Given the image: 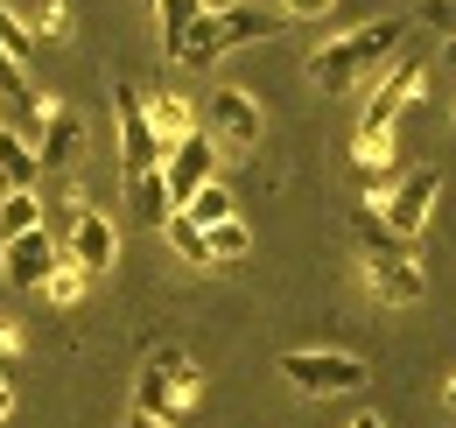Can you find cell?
Masks as SVG:
<instances>
[{
  "instance_id": "cell-5",
  "label": "cell",
  "mask_w": 456,
  "mask_h": 428,
  "mask_svg": "<svg viewBox=\"0 0 456 428\" xmlns=\"http://www.w3.org/2000/svg\"><path fill=\"white\" fill-rule=\"evenodd\" d=\"M211 134L225 141L232 155H246V148H260V134H267V112L253 92H239V85H218L211 92Z\"/></svg>"
},
{
  "instance_id": "cell-4",
  "label": "cell",
  "mask_w": 456,
  "mask_h": 428,
  "mask_svg": "<svg viewBox=\"0 0 456 428\" xmlns=\"http://www.w3.org/2000/svg\"><path fill=\"white\" fill-rule=\"evenodd\" d=\"M113 112H119V169H126V176H141V169H162L155 127H148V92L113 85Z\"/></svg>"
},
{
  "instance_id": "cell-29",
  "label": "cell",
  "mask_w": 456,
  "mask_h": 428,
  "mask_svg": "<svg viewBox=\"0 0 456 428\" xmlns=\"http://www.w3.org/2000/svg\"><path fill=\"white\" fill-rule=\"evenodd\" d=\"M443 70H450V78H456V36H450V43H443Z\"/></svg>"
},
{
  "instance_id": "cell-13",
  "label": "cell",
  "mask_w": 456,
  "mask_h": 428,
  "mask_svg": "<svg viewBox=\"0 0 456 428\" xmlns=\"http://www.w3.org/2000/svg\"><path fill=\"white\" fill-rule=\"evenodd\" d=\"M148 127H155V148L175 155V148L197 134V112H190V99H175V92H155V99H148Z\"/></svg>"
},
{
  "instance_id": "cell-27",
  "label": "cell",
  "mask_w": 456,
  "mask_h": 428,
  "mask_svg": "<svg viewBox=\"0 0 456 428\" xmlns=\"http://www.w3.org/2000/svg\"><path fill=\"white\" fill-rule=\"evenodd\" d=\"M338 0H281V14L288 21H316V14H330Z\"/></svg>"
},
{
  "instance_id": "cell-34",
  "label": "cell",
  "mask_w": 456,
  "mask_h": 428,
  "mask_svg": "<svg viewBox=\"0 0 456 428\" xmlns=\"http://www.w3.org/2000/svg\"><path fill=\"white\" fill-rule=\"evenodd\" d=\"M141 7H155V0H141Z\"/></svg>"
},
{
  "instance_id": "cell-28",
  "label": "cell",
  "mask_w": 456,
  "mask_h": 428,
  "mask_svg": "<svg viewBox=\"0 0 456 428\" xmlns=\"http://www.w3.org/2000/svg\"><path fill=\"white\" fill-rule=\"evenodd\" d=\"M0 422H14V386L0 379Z\"/></svg>"
},
{
  "instance_id": "cell-24",
  "label": "cell",
  "mask_w": 456,
  "mask_h": 428,
  "mask_svg": "<svg viewBox=\"0 0 456 428\" xmlns=\"http://www.w3.org/2000/svg\"><path fill=\"white\" fill-rule=\"evenodd\" d=\"M351 161H365V169H394V134H358V141H351Z\"/></svg>"
},
{
  "instance_id": "cell-1",
  "label": "cell",
  "mask_w": 456,
  "mask_h": 428,
  "mask_svg": "<svg viewBox=\"0 0 456 428\" xmlns=\"http://www.w3.org/2000/svg\"><path fill=\"white\" fill-rule=\"evenodd\" d=\"M288 21L281 14H260V7H204V21L183 36L175 63H218V56L246 50V43H274Z\"/></svg>"
},
{
  "instance_id": "cell-19",
  "label": "cell",
  "mask_w": 456,
  "mask_h": 428,
  "mask_svg": "<svg viewBox=\"0 0 456 428\" xmlns=\"http://www.w3.org/2000/svg\"><path fill=\"white\" fill-rule=\"evenodd\" d=\"M204 239H211V268H239V260L253 253V232H246V218H225V225H211Z\"/></svg>"
},
{
  "instance_id": "cell-3",
  "label": "cell",
  "mask_w": 456,
  "mask_h": 428,
  "mask_svg": "<svg viewBox=\"0 0 456 428\" xmlns=\"http://www.w3.org/2000/svg\"><path fill=\"white\" fill-rule=\"evenodd\" d=\"M436 197H443V176L436 169H407L400 183H387V204H372V211L394 225V239H421V225L436 218Z\"/></svg>"
},
{
  "instance_id": "cell-16",
  "label": "cell",
  "mask_w": 456,
  "mask_h": 428,
  "mask_svg": "<svg viewBox=\"0 0 456 428\" xmlns=\"http://www.w3.org/2000/svg\"><path fill=\"white\" fill-rule=\"evenodd\" d=\"M36 176H43L36 141H21V134H7V127H0V190H36Z\"/></svg>"
},
{
  "instance_id": "cell-22",
  "label": "cell",
  "mask_w": 456,
  "mask_h": 428,
  "mask_svg": "<svg viewBox=\"0 0 456 428\" xmlns=\"http://www.w3.org/2000/svg\"><path fill=\"white\" fill-rule=\"evenodd\" d=\"M0 56H14V63H28V56H36V36H28V21H21L7 0H0Z\"/></svg>"
},
{
  "instance_id": "cell-26",
  "label": "cell",
  "mask_w": 456,
  "mask_h": 428,
  "mask_svg": "<svg viewBox=\"0 0 456 428\" xmlns=\"http://www.w3.org/2000/svg\"><path fill=\"white\" fill-rule=\"evenodd\" d=\"M421 21H436L443 43H450V36H456V0H421Z\"/></svg>"
},
{
  "instance_id": "cell-20",
  "label": "cell",
  "mask_w": 456,
  "mask_h": 428,
  "mask_svg": "<svg viewBox=\"0 0 456 428\" xmlns=\"http://www.w3.org/2000/svg\"><path fill=\"white\" fill-rule=\"evenodd\" d=\"M183 218L211 232V225H225V218H239V204H232V190H225V183H204V190H197V197L183 204Z\"/></svg>"
},
{
  "instance_id": "cell-32",
  "label": "cell",
  "mask_w": 456,
  "mask_h": 428,
  "mask_svg": "<svg viewBox=\"0 0 456 428\" xmlns=\"http://www.w3.org/2000/svg\"><path fill=\"white\" fill-rule=\"evenodd\" d=\"M204 7H246V0H204Z\"/></svg>"
},
{
  "instance_id": "cell-33",
  "label": "cell",
  "mask_w": 456,
  "mask_h": 428,
  "mask_svg": "<svg viewBox=\"0 0 456 428\" xmlns=\"http://www.w3.org/2000/svg\"><path fill=\"white\" fill-rule=\"evenodd\" d=\"M450 415H456V379H450Z\"/></svg>"
},
{
  "instance_id": "cell-7",
  "label": "cell",
  "mask_w": 456,
  "mask_h": 428,
  "mask_svg": "<svg viewBox=\"0 0 456 428\" xmlns=\"http://www.w3.org/2000/svg\"><path fill=\"white\" fill-rule=\"evenodd\" d=\"M162 183H169V211H183L204 183H218V148H211V134H190L175 155H162Z\"/></svg>"
},
{
  "instance_id": "cell-23",
  "label": "cell",
  "mask_w": 456,
  "mask_h": 428,
  "mask_svg": "<svg viewBox=\"0 0 456 428\" xmlns=\"http://www.w3.org/2000/svg\"><path fill=\"white\" fill-rule=\"evenodd\" d=\"M85 281H92V274L77 268V260H70V246H63V260H57V274L43 281V295H50V302H77V295H85Z\"/></svg>"
},
{
  "instance_id": "cell-21",
  "label": "cell",
  "mask_w": 456,
  "mask_h": 428,
  "mask_svg": "<svg viewBox=\"0 0 456 428\" xmlns=\"http://www.w3.org/2000/svg\"><path fill=\"white\" fill-rule=\"evenodd\" d=\"M162 232L175 239V260H183V268H211V239H204V225H190V218L175 211Z\"/></svg>"
},
{
  "instance_id": "cell-14",
  "label": "cell",
  "mask_w": 456,
  "mask_h": 428,
  "mask_svg": "<svg viewBox=\"0 0 456 428\" xmlns=\"http://www.w3.org/2000/svg\"><path fill=\"white\" fill-rule=\"evenodd\" d=\"M134 415H148V422L175 428L183 415H190V400H183V393H175L169 379H162L155 366H148V373H141V386H134Z\"/></svg>"
},
{
  "instance_id": "cell-9",
  "label": "cell",
  "mask_w": 456,
  "mask_h": 428,
  "mask_svg": "<svg viewBox=\"0 0 456 428\" xmlns=\"http://www.w3.org/2000/svg\"><path fill=\"white\" fill-rule=\"evenodd\" d=\"M365 281H372V295L394 302V309H407V302L428 295V274H421L414 253H365Z\"/></svg>"
},
{
  "instance_id": "cell-17",
  "label": "cell",
  "mask_w": 456,
  "mask_h": 428,
  "mask_svg": "<svg viewBox=\"0 0 456 428\" xmlns=\"http://www.w3.org/2000/svg\"><path fill=\"white\" fill-rule=\"evenodd\" d=\"M28 232H43V197L36 190H0V246L28 239Z\"/></svg>"
},
{
  "instance_id": "cell-11",
  "label": "cell",
  "mask_w": 456,
  "mask_h": 428,
  "mask_svg": "<svg viewBox=\"0 0 456 428\" xmlns=\"http://www.w3.org/2000/svg\"><path fill=\"white\" fill-rule=\"evenodd\" d=\"M70 260L85 274H113V260H119V232H113V218L106 211H77V225H70Z\"/></svg>"
},
{
  "instance_id": "cell-18",
  "label": "cell",
  "mask_w": 456,
  "mask_h": 428,
  "mask_svg": "<svg viewBox=\"0 0 456 428\" xmlns=\"http://www.w3.org/2000/svg\"><path fill=\"white\" fill-rule=\"evenodd\" d=\"M155 21H162V50H183V36L204 21V0H155Z\"/></svg>"
},
{
  "instance_id": "cell-8",
  "label": "cell",
  "mask_w": 456,
  "mask_h": 428,
  "mask_svg": "<svg viewBox=\"0 0 456 428\" xmlns=\"http://www.w3.org/2000/svg\"><path fill=\"white\" fill-rule=\"evenodd\" d=\"M365 70H372V50H365V36H358V29L338 36V43H323V50L309 56V85H316V92H351Z\"/></svg>"
},
{
  "instance_id": "cell-6",
  "label": "cell",
  "mask_w": 456,
  "mask_h": 428,
  "mask_svg": "<svg viewBox=\"0 0 456 428\" xmlns=\"http://www.w3.org/2000/svg\"><path fill=\"white\" fill-rule=\"evenodd\" d=\"M421 85H428V63H421V56H407L394 78H379V92L365 99V119H358V134H394V119L414 106V99H421Z\"/></svg>"
},
{
  "instance_id": "cell-12",
  "label": "cell",
  "mask_w": 456,
  "mask_h": 428,
  "mask_svg": "<svg viewBox=\"0 0 456 428\" xmlns=\"http://www.w3.org/2000/svg\"><path fill=\"white\" fill-rule=\"evenodd\" d=\"M77 148H85V119H77L70 106H57V112H50V127L36 134V161H43V169H70Z\"/></svg>"
},
{
  "instance_id": "cell-30",
  "label": "cell",
  "mask_w": 456,
  "mask_h": 428,
  "mask_svg": "<svg viewBox=\"0 0 456 428\" xmlns=\"http://www.w3.org/2000/svg\"><path fill=\"white\" fill-rule=\"evenodd\" d=\"M351 428H387V422H379V415H358V422H351Z\"/></svg>"
},
{
  "instance_id": "cell-25",
  "label": "cell",
  "mask_w": 456,
  "mask_h": 428,
  "mask_svg": "<svg viewBox=\"0 0 456 428\" xmlns=\"http://www.w3.org/2000/svg\"><path fill=\"white\" fill-rule=\"evenodd\" d=\"M28 36H36V43H63V36H70V14H63V0H50V7L28 21Z\"/></svg>"
},
{
  "instance_id": "cell-2",
  "label": "cell",
  "mask_w": 456,
  "mask_h": 428,
  "mask_svg": "<svg viewBox=\"0 0 456 428\" xmlns=\"http://www.w3.org/2000/svg\"><path fill=\"white\" fill-rule=\"evenodd\" d=\"M281 379L295 393H358V386L372 379V366L351 358V351H288Z\"/></svg>"
},
{
  "instance_id": "cell-15",
  "label": "cell",
  "mask_w": 456,
  "mask_h": 428,
  "mask_svg": "<svg viewBox=\"0 0 456 428\" xmlns=\"http://www.w3.org/2000/svg\"><path fill=\"white\" fill-rule=\"evenodd\" d=\"M126 204H134V218H141V225H155V232L175 218V211H169V183H162V169L126 176Z\"/></svg>"
},
{
  "instance_id": "cell-31",
  "label": "cell",
  "mask_w": 456,
  "mask_h": 428,
  "mask_svg": "<svg viewBox=\"0 0 456 428\" xmlns=\"http://www.w3.org/2000/svg\"><path fill=\"white\" fill-rule=\"evenodd\" d=\"M126 428H162V422H148V415H126Z\"/></svg>"
},
{
  "instance_id": "cell-10",
  "label": "cell",
  "mask_w": 456,
  "mask_h": 428,
  "mask_svg": "<svg viewBox=\"0 0 456 428\" xmlns=\"http://www.w3.org/2000/svg\"><path fill=\"white\" fill-rule=\"evenodd\" d=\"M57 260H63V246L50 232H28V239H7V246H0V268H7L14 288H43V281L57 274Z\"/></svg>"
}]
</instances>
